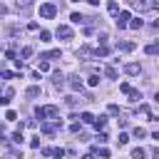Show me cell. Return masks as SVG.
<instances>
[{
	"instance_id": "1",
	"label": "cell",
	"mask_w": 159,
	"mask_h": 159,
	"mask_svg": "<svg viewBox=\"0 0 159 159\" xmlns=\"http://www.w3.org/2000/svg\"><path fill=\"white\" fill-rule=\"evenodd\" d=\"M35 114H37V119H57L60 117V109L55 104H47V107H37Z\"/></svg>"
},
{
	"instance_id": "2",
	"label": "cell",
	"mask_w": 159,
	"mask_h": 159,
	"mask_svg": "<svg viewBox=\"0 0 159 159\" xmlns=\"http://www.w3.org/2000/svg\"><path fill=\"white\" fill-rule=\"evenodd\" d=\"M40 15L47 17V20L55 17V15H57V5H52V2H42V5H40Z\"/></svg>"
},
{
	"instance_id": "3",
	"label": "cell",
	"mask_w": 159,
	"mask_h": 159,
	"mask_svg": "<svg viewBox=\"0 0 159 159\" xmlns=\"http://www.w3.org/2000/svg\"><path fill=\"white\" fill-rule=\"evenodd\" d=\"M132 7H137V10H154L157 2L154 0H132Z\"/></svg>"
},
{
	"instance_id": "4",
	"label": "cell",
	"mask_w": 159,
	"mask_h": 159,
	"mask_svg": "<svg viewBox=\"0 0 159 159\" xmlns=\"http://www.w3.org/2000/svg\"><path fill=\"white\" fill-rule=\"evenodd\" d=\"M129 20H132V15H129L127 10H122V12H117V27H119V30H124V27L129 25Z\"/></svg>"
},
{
	"instance_id": "5",
	"label": "cell",
	"mask_w": 159,
	"mask_h": 159,
	"mask_svg": "<svg viewBox=\"0 0 159 159\" xmlns=\"http://www.w3.org/2000/svg\"><path fill=\"white\" fill-rule=\"evenodd\" d=\"M12 97H15V89H12V87H2V92H0V104H10Z\"/></svg>"
},
{
	"instance_id": "6",
	"label": "cell",
	"mask_w": 159,
	"mask_h": 159,
	"mask_svg": "<svg viewBox=\"0 0 159 159\" xmlns=\"http://www.w3.org/2000/svg\"><path fill=\"white\" fill-rule=\"evenodd\" d=\"M55 35H57V37H62V40H72V30H70L67 25H60V27L55 30Z\"/></svg>"
},
{
	"instance_id": "7",
	"label": "cell",
	"mask_w": 159,
	"mask_h": 159,
	"mask_svg": "<svg viewBox=\"0 0 159 159\" xmlns=\"http://www.w3.org/2000/svg\"><path fill=\"white\" fill-rule=\"evenodd\" d=\"M124 72L134 77V75H139V72H142V65H137V62H129V65H124Z\"/></svg>"
},
{
	"instance_id": "8",
	"label": "cell",
	"mask_w": 159,
	"mask_h": 159,
	"mask_svg": "<svg viewBox=\"0 0 159 159\" xmlns=\"http://www.w3.org/2000/svg\"><path fill=\"white\" fill-rule=\"evenodd\" d=\"M40 129H42V132H45V134H55V132H57V129H60V119H57V122H52V124H42V127H40Z\"/></svg>"
},
{
	"instance_id": "9",
	"label": "cell",
	"mask_w": 159,
	"mask_h": 159,
	"mask_svg": "<svg viewBox=\"0 0 159 159\" xmlns=\"http://www.w3.org/2000/svg\"><path fill=\"white\" fill-rule=\"evenodd\" d=\"M92 55H94V52H92V50H89V47H87V45H84V47H80V50H77V57H80V60H89V57H92Z\"/></svg>"
},
{
	"instance_id": "10",
	"label": "cell",
	"mask_w": 159,
	"mask_h": 159,
	"mask_svg": "<svg viewBox=\"0 0 159 159\" xmlns=\"http://www.w3.org/2000/svg\"><path fill=\"white\" fill-rule=\"evenodd\" d=\"M137 45L134 42H117V50H122V52H132Z\"/></svg>"
},
{
	"instance_id": "11",
	"label": "cell",
	"mask_w": 159,
	"mask_h": 159,
	"mask_svg": "<svg viewBox=\"0 0 159 159\" xmlns=\"http://www.w3.org/2000/svg\"><path fill=\"white\" fill-rule=\"evenodd\" d=\"M52 82H55V87H62V84H65V77H62V72H52Z\"/></svg>"
},
{
	"instance_id": "12",
	"label": "cell",
	"mask_w": 159,
	"mask_h": 159,
	"mask_svg": "<svg viewBox=\"0 0 159 159\" xmlns=\"http://www.w3.org/2000/svg\"><path fill=\"white\" fill-rule=\"evenodd\" d=\"M70 87H72V89H82V82H80V77H77V75H72V77H70Z\"/></svg>"
},
{
	"instance_id": "13",
	"label": "cell",
	"mask_w": 159,
	"mask_h": 159,
	"mask_svg": "<svg viewBox=\"0 0 159 159\" xmlns=\"http://www.w3.org/2000/svg\"><path fill=\"white\" fill-rule=\"evenodd\" d=\"M147 157V152L142 149V147H137V149H132V159H144Z\"/></svg>"
},
{
	"instance_id": "14",
	"label": "cell",
	"mask_w": 159,
	"mask_h": 159,
	"mask_svg": "<svg viewBox=\"0 0 159 159\" xmlns=\"http://www.w3.org/2000/svg\"><path fill=\"white\" fill-rule=\"evenodd\" d=\"M107 10H109V12H112V15L117 17V12H119V5H117L114 0H109V2H107Z\"/></svg>"
},
{
	"instance_id": "15",
	"label": "cell",
	"mask_w": 159,
	"mask_h": 159,
	"mask_svg": "<svg viewBox=\"0 0 159 159\" xmlns=\"http://www.w3.org/2000/svg\"><path fill=\"white\" fill-rule=\"evenodd\" d=\"M144 52H147V55H157V52H159V45H157V42H152V45H147V47H144Z\"/></svg>"
},
{
	"instance_id": "16",
	"label": "cell",
	"mask_w": 159,
	"mask_h": 159,
	"mask_svg": "<svg viewBox=\"0 0 159 159\" xmlns=\"http://www.w3.org/2000/svg\"><path fill=\"white\" fill-rule=\"evenodd\" d=\"M27 97H40V87L37 84H32V87H27V92H25Z\"/></svg>"
},
{
	"instance_id": "17",
	"label": "cell",
	"mask_w": 159,
	"mask_h": 159,
	"mask_svg": "<svg viewBox=\"0 0 159 159\" xmlns=\"http://www.w3.org/2000/svg\"><path fill=\"white\" fill-rule=\"evenodd\" d=\"M127 94H129V99H132V102H139V99H142V92H139V89H129Z\"/></svg>"
},
{
	"instance_id": "18",
	"label": "cell",
	"mask_w": 159,
	"mask_h": 159,
	"mask_svg": "<svg viewBox=\"0 0 159 159\" xmlns=\"http://www.w3.org/2000/svg\"><path fill=\"white\" fill-rule=\"evenodd\" d=\"M47 70H50V62L47 60H40L37 62V72H47Z\"/></svg>"
},
{
	"instance_id": "19",
	"label": "cell",
	"mask_w": 159,
	"mask_h": 159,
	"mask_svg": "<svg viewBox=\"0 0 159 159\" xmlns=\"http://www.w3.org/2000/svg\"><path fill=\"white\" fill-rule=\"evenodd\" d=\"M104 77H109V80H117V70H114V67H104Z\"/></svg>"
},
{
	"instance_id": "20",
	"label": "cell",
	"mask_w": 159,
	"mask_h": 159,
	"mask_svg": "<svg viewBox=\"0 0 159 159\" xmlns=\"http://www.w3.org/2000/svg\"><path fill=\"white\" fill-rule=\"evenodd\" d=\"M92 124H94L97 129H102V127L107 124V117H94V122H92Z\"/></svg>"
},
{
	"instance_id": "21",
	"label": "cell",
	"mask_w": 159,
	"mask_h": 159,
	"mask_svg": "<svg viewBox=\"0 0 159 159\" xmlns=\"http://www.w3.org/2000/svg\"><path fill=\"white\" fill-rule=\"evenodd\" d=\"M142 25H144V22H142V20H139V17H134V20H132V22H129V25H127V27H132V30H139V27H142Z\"/></svg>"
},
{
	"instance_id": "22",
	"label": "cell",
	"mask_w": 159,
	"mask_h": 159,
	"mask_svg": "<svg viewBox=\"0 0 159 159\" xmlns=\"http://www.w3.org/2000/svg\"><path fill=\"white\" fill-rule=\"evenodd\" d=\"M70 20H72V22H77V25H80V22H84V17H82L80 12H72V15H70Z\"/></svg>"
},
{
	"instance_id": "23",
	"label": "cell",
	"mask_w": 159,
	"mask_h": 159,
	"mask_svg": "<svg viewBox=\"0 0 159 159\" xmlns=\"http://www.w3.org/2000/svg\"><path fill=\"white\" fill-rule=\"evenodd\" d=\"M82 122H84V124H92V122H94V117H92L89 112H82Z\"/></svg>"
},
{
	"instance_id": "24",
	"label": "cell",
	"mask_w": 159,
	"mask_h": 159,
	"mask_svg": "<svg viewBox=\"0 0 159 159\" xmlns=\"http://www.w3.org/2000/svg\"><path fill=\"white\" fill-rule=\"evenodd\" d=\"M134 137H137V139L147 137V129H142V127H134Z\"/></svg>"
},
{
	"instance_id": "25",
	"label": "cell",
	"mask_w": 159,
	"mask_h": 159,
	"mask_svg": "<svg viewBox=\"0 0 159 159\" xmlns=\"http://www.w3.org/2000/svg\"><path fill=\"white\" fill-rule=\"evenodd\" d=\"M50 157H55V159H62V157H65V149H52V152H50Z\"/></svg>"
},
{
	"instance_id": "26",
	"label": "cell",
	"mask_w": 159,
	"mask_h": 159,
	"mask_svg": "<svg viewBox=\"0 0 159 159\" xmlns=\"http://www.w3.org/2000/svg\"><path fill=\"white\" fill-rule=\"evenodd\" d=\"M30 55H32V47H22V52H20V57H22V60H27Z\"/></svg>"
},
{
	"instance_id": "27",
	"label": "cell",
	"mask_w": 159,
	"mask_h": 159,
	"mask_svg": "<svg viewBox=\"0 0 159 159\" xmlns=\"http://www.w3.org/2000/svg\"><path fill=\"white\" fill-rule=\"evenodd\" d=\"M97 55H99V57H107V55H109V47H107V45H102V47L97 50Z\"/></svg>"
},
{
	"instance_id": "28",
	"label": "cell",
	"mask_w": 159,
	"mask_h": 159,
	"mask_svg": "<svg viewBox=\"0 0 159 159\" xmlns=\"http://www.w3.org/2000/svg\"><path fill=\"white\" fill-rule=\"evenodd\" d=\"M87 82H89V87H97V84H99V75H92Z\"/></svg>"
},
{
	"instance_id": "29",
	"label": "cell",
	"mask_w": 159,
	"mask_h": 159,
	"mask_svg": "<svg viewBox=\"0 0 159 159\" xmlns=\"http://www.w3.org/2000/svg\"><path fill=\"white\" fill-rule=\"evenodd\" d=\"M12 142H15V144H22V142H25V137H22L20 132H15V134H12Z\"/></svg>"
},
{
	"instance_id": "30",
	"label": "cell",
	"mask_w": 159,
	"mask_h": 159,
	"mask_svg": "<svg viewBox=\"0 0 159 159\" xmlns=\"http://www.w3.org/2000/svg\"><path fill=\"white\" fill-rule=\"evenodd\" d=\"M50 37H52V35H50L47 30H42V32H40V40H42V42H50Z\"/></svg>"
},
{
	"instance_id": "31",
	"label": "cell",
	"mask_w": 159,
	"mask_h": 159,
	"mask_svg": "<svg viewBox=\"0 0 159 159\" xmlns=\"http://www.w3.org/2000/svg\"><path fill=\"white\" fill-rule=\"evenodd\" d=\"M107 112H109V114H114V117H117V114H119V107H117V104H109V107H107Z\"/></svg>"
},
{
	"instance_id": "32",
	"label": "cell",
	"mask_w": 159,
	"mask_h": 159,
	"mask_svg": "<svg viewBox=\"0 0 159 159\" xmlns=\"http://www.w3.org/2000/svg\"><path fill=\"white\" fill-rule=\"evenodd\" d=\"M119 89H122V92H124V94H127V92H129V89H132V84H129V82H122V84H119Z\"/></svg>"
},
{
	"instance_id": "33",
	"label": "cell",
	"mask_w": 159,
	"mask_h": 159,
	"mask_svg": "<svg viewBox=\"0 0 159 159\" xmlns=\"http://www.w3.org/2000/svg\"><path fill=\"white\" fill-rule=\"evenodd\" d=\"M117 142H119V144H127V142H129V134H124V132H122V134H119V139H117Z\"/></svg>"
},
{
	"instance_id": "34",
	"label": "cell",
	"mask_w": 159,
	"mask_h": 159,
	"mask_svg": "<svg viewBox=\"0 0 159 159\" xmlns=\"http://www.w3.org/2000/svg\"><path fill=\"white\" fill-rule=\"evenodd\" d=\"M5 119H10V122H12V119H17V114H15V112H12V109H10V112H7V114H5Z\"/></svg>"
},
{
	"instance_id": "35",
	"label": "cell",
	"mask_w": 159,
	"mask_h": 159,
	"mask_svg": "<svg viewBox=\"0 0 159 159\" xmlns=\"http://www.w3.org/2000/svg\"><path fill=\"white\" fill-rule=\"evenodd\" d=\"M7 159H22V157H20V154H15V152H10V154H7Z\"/></svg>"
},
{
	"instance_id": "36",
	"label": "cell",
	"mask_w": 159,
	"mask_h": 159,
	"mask_svg": "<svg viewBox=\"0 0 159 159\" xmlns=\"http://www.w3.org/2000/svg\"><path fill=\"white\" fill-rule=\"evenodd\" d=\"M2 15H7V7H5V5L0 2V17H2Z\"/></svg>"
},
{
	"instance_id": "37",
	"label": "cell",
	"mask_w": 159,
	"mask_h": 159,
	"mask_svg": "<svg viewBox=\"0 0 159 159\" xmlns=\"http://www.w3.org/2000/svg\"><path fill=\"white\" fill-rule=\"evenodd\" d=\"M87 2H89V5H99V0H87Z\"/></svg>"
},
{
	"instance_id": "38",
	"label": "cell",
	"mask_w": 159,
	"mask_h": 159,
	"mask_svg": "<svg viewBox=\"0 0 159 159\" xmlns=\"http://www.w3.org/2000/svg\"><path fill=\"white\" fill-rule=\"evenodd\" d=\"M82 159H94V157H92V154H84V157H82Z\"/></svg>"
},
{
	"instance_id": "39",
	"label": "cell",
	"mask_w": 159,
	"mask_h": 159,
	"mask_svg": "<svg viewBox=\"0 0 159 159\" xmlns=\"http://www.w3.org/2000/svg\"><path fill=\"white\" fill-rule=\"evenodd\" d=\"M17 2H30V0H17Z\"/></svg>"
},
{
	"instance_id": "40",
	"label": "cell",
	"mask_w": 159,
	"mask_h": 159,
	"mask_svg": "<svg viewBox=\"0 0 159 159\" xmlns=\"http://www.w3.org/2000/svg\"><path fill=\"white\" fill-rule=\"evenodd\" d=\"M72 2H80V0H72Z\"/></svg>"
}]
</instances>
